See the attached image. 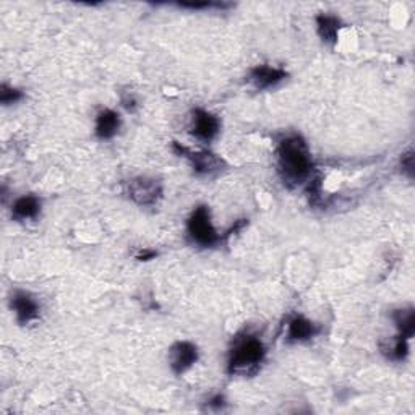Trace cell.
<instances>
[{"mask_svg":"<svg viewBox=\"0 0 415 415\" xmlns=\"http://www.w3.org/2000/svg\"><path fill=\"white\" fill-rule=\"evenodd\" d=\"M278 164L284 183H302L312 173V158L305 142L297 135L284 138L278 146Z\"/></svg>","mask_w":415,"mask_h":415,"instance_id":"obj_1","label":"cell"},{"mask_svg":"<svg viewBox=\"0 0 415 415\" xmlns=\"http://www.w3.org/2000/svg\"><path fill=\"white\" fill-rule=\"evenodd\" d=\"M266 354L263 342L258 337L247 336L240 339L232 349L229 359L230 373H245V371L257 370Z\"/></svg>","mask_w":415,"mask_h":415,"instance_id":"obj_2","label":"cell"},{"mask_svg":"<svg viewBox=\"0 0 415 415\" xmlns=\"http://www.w3.org/2000/svg\"><path fill=\"white\" fill-rule=\"evenodd\" d=\"M188 234L201 247H211L219 240V235L216 232L213 224H211L210 210L206 206H198L193 211L190 219H188Z\"/></svg>","mask_w":415,"mask_h":415,"instance_id":"obj_3","label":"cell"},{"mask_svg":"<svg viewBox=\"0 0 415 415\" xmlns=\"http://www.w3.org/2000/svg\"><path fill=\"white\" fill-rule=\"evenodd\" d=\"M162 195L161 183L154 178L138 177L128 183V196L139 206H151Z\"/></svg>","mask_w":415,"mask_h":415,"instance_id":"obj_4","label":"cell"},{"mask_svg":"<svg viewBox=\"0 0 415 415\" xmlns=\"http://www.w3.org/2000/svg\"><path fill=\"white\" fill-rule=\"evenodd\" d=\"M173 149L180 154V156L187 158L188 161L192 162L193 169L198 173H211L219 171L221 166H223V159H219L216 154L213 153H206V151H196L193 153L190 149L185 146H180L178 143H173Z\"/></svg>","mask_w":415,"mask_h":415,"instance_id":"obj_5","label":"cell"},{"mask_svg":"<svg viewBox=\"0 0 415 415\" xmlns=\"http://www.w3.org/2000/svg\"><path fill=\"white\" fill-rule=\"evenodd\" d=\"M192 130L196 138L203 142H211L219 133V120L216 115L206 112V110L196 109L193 110Z\"/></svg>","mask_w":415,"mask_h":415,"instance_id":"obj_6","label":"cell"},{"mask_svg":"<svg viewBox=\"0 0 415 415\" xmlns=\"http://www.w3.org/2000/svg\"><path fill=\"white\" fill-rule=\"evenodd\" d=\"M10 305L12 310L15 312L18 323H22V325H26V323L36 320L40 316V303L28 292L17 291L12 296Z\"/></svg>","mask_w":415,"mask_h":415,"instance_id":"obj_7","label":"cell"},{"mask_svg":"<svg viewBox=\"0 0 415 415\" xmlns=\"http://www.w3.org/2000/svg\"><path fill=\"white\" fill-rule=\"evenodd\" d=\"M198 360V349L192 342H177L171 349V366L177 375L190 369Z\"/></svg>","mask_w":415,"mask_h":415,"instance_id":"obj_8","label":"cell"},{"mask_svg":"<svg viewBox=\"0 0 415 415\" xmlns=\"http://www.w3.org/2000/svg\"><path fill=\"white\" fill-rule=\"evenodd\" d=\"M287 78V74L282 69L269 65H258L250 70V81L255 85V88L266 90L271 86H276L282 80Z\"/></svg>","mask_w":415,"mask_h":415,"instance_id":"obj_9","label":"cell"},{"mask_svg":"<svg viewBox=\"0 0 415 415\" xmlns=\"http://www.w3.org/2000/svg\"><path fill=\"white\" fill-rule=\"evenodd\" d=\"M318 334V326L310 320H307L305 316H296L289 321L287 330V339L289 341H308L313 336Z\"/></svg>","mask_w":415,"mask_h":415,"instance_id":"obj_10","label":"cell"},{"mask_svg":"<svg viewBox=\"0 0 415 415\" xmlns=\"http://www.w3.org/2000/svg\"><path fill=\"white\" fill-rule=\"evenodd\" d=\"M120 128V117L117 112L110 109H104L103 112H99L98 119H96V135L101 139H109L117 135Z\"/></svg>","mask_w":415,"mask_h":415,"instance_id":"obj_11","label":"cell"},{"mask_svg":"<svg viewBox=\"0 0 415 415\" xmlns=\"http://www.w3.org/2000/svg\"><path fill=\"white\" fill-rule=\"evenodd\" d=\"M40 211L41 201L33 195L18 198L12 208V214L15 219H33L40 214Z\"/></svg>","mask_w":415,"mask_h":415,"instance_id":"obj_12","label":"cell"},{"mask_svg":"<svg viewBox=\"0 0 415 415\" xmlns=\"http://www.w3.org/2000/svg\"><path fill=\"white\" fill-rule=\"evenodd\" d=\"M316 26H318V35H320L321 40L325 42H330V44H334L341 30L339 18L321 13V15L316 17Z\"/></svg>","mask_w":415,"mask_h":415,"instance_id":"obj_13","label":"cell"},{"mask_svg":"<svg viewBox=\"0 0 415 415\" xmlns=\"http://www.w3.org/2000/svg\"><path fill=\"white\" fill-rule=\"evenodd\" d=\"M393 318L396 321V326L399 328L400 336L405 337V339H410V337L414 336V331H415V316H414L412 308L394 312Z\"/></svg>","mask_w":415,"mask_h":415,"instance_id":"obj_14","label":"cell"},{"mask_svg":"<svg viewBox=\"0 0 415 415\" xmlns=\"http://www.w3.org/2000/svg\"><path fill=\"white\" fill-rule=\"evenodd\" d=\"M22 98H23L22 91L10 88V86H7V85H2V88H0V101H2V104H6V105L15 104Z\"/></svg>","mask_w":415,"mask_h":415,"instance_id":"obj_15","label":"cell"},{"mask_svg":"<svg viewBox=\"0 0 415 415\" xmlns=\"http://www.w3.org/2000/svg\"><path fill=\"white\" fill-rule=\"evenodd\" d=\"M407 350H409L407 339H405V337H403V336H399L398 339H396L394 346L389 347V354L388 355L394 360H403L404 357L407 355Z\"/></svg>","mask_w":415,"mask_h":415,"instance_id":"obj_16","label":"cell"},{"mask_svg":"<svg viewBox=\"0 0 415 415\" xmlns=\"http://www.w3.org/2000/svg\"><path fill=\"white\" fill-rule=\"evenodd\" d=\"M182 8H192V10H205V8H229V3H216V2H182L178 3Z\"/></svg>","mask_w":415,"mask_h":415,"instance_id":"obj_17","label":"cell"},{"mask_svg":"<svg viewBox=\"0 0 415 415\" xmlns=\"http://www.w3.org/2000/svg\"><path fill=\"white\" fill-rule=\"evenodd\" d=\"M400 166L405 172L409 173V177H412V171H414V153L409 151L405 153L403 158H400Z\"/></svg>","mask_w":415,"mask_h":415,"instance_id":"obj_18","label":"cell"},{"mask_svg":"<svg viewBox=\"0 0 415 415\" xmlns=\"http://www.w3.org/2000/svg\"><path fill=\"white\" fill-rule=\"evenodd\" d=\"M156 255L158 253L154 252V250H143V252L137 255V260H139V262H148V260H153Z\"/></svg>","mask_w":415,"mask_h":415,"instance_id":"obj_19","label":"cell"},{"mask_svg":"<svg viewBox=\"0 0 415 415\" xmlns=\"http://www.w3.org/2000/svg\"><path fill=\"white\" fill-rule=\"evenodd\" d=\"M210 405H213V407H223V405H224V398H223V396H216L214 399H211V404Z\"/></svg>","mask_w":415,"mask_h":415,"instance_id":"obj_20","label":"cell"}]
</instances>
